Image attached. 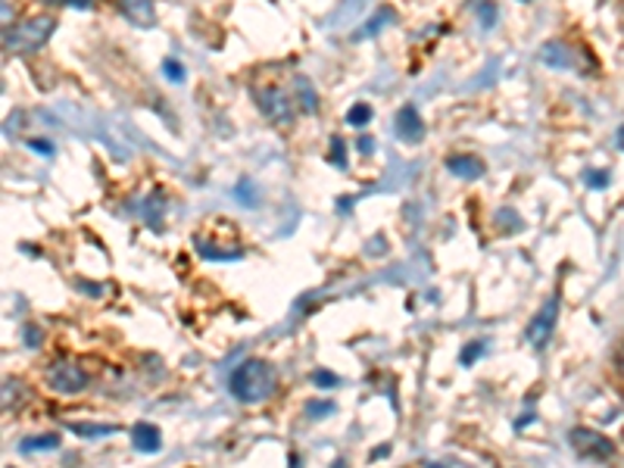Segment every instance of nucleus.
Returning <instances> with one entry per match:
<instances>
[{
  "mask_svg": "<svg viewBox=\"0 0 624 468\" xmlns=\"http://www.w3.org/2000/svg\"><path fill=\"white\" fill-rule=\"evenodd\" d=\"M279 384L275 369L265 359H244L232 374V393L241 403H265Z\"/></svg>",
  "mask_w": 624,
  "mask_h": 468,
  "instance_id": "nucleus-1",
  "label": "nucleus"
},
{
  "mask_svg": "<svg viewBox=\"0 0 624 468\" xmlns=\"http://www.w3.org/2000/svg\"><path fill=\"white\" fill-rule=\"evenodd\" d=\"M57 29V19L53 16H31V19H22L16 26H7L3 31V53L10 57H29V53H38L41 47L50 41V35Z\"/></svg>",
  "mask_w": 624,
  "mask_h": 468,
  "instance_id": "nucleus-2",
  "label": "nucleus"
},
{
  "mask_svg": "<svg viewBox=\"0 0 624 468\" xmlns=\"http://www.w3.org/2000/svg\"><path fill=\"white\" fill-rule=\"evenodd\" d=\"M253 97H256V104H260V109H263V116L269 123L279 125V128H291V125H294V100L287 97L284 88H279V85H263V88L253 91Z\"/></svg>",
  "mask_w": 624,
  "mask_h": 468,
  "instance_id": "nucleus-3",
  "label": "nucleus"
},
{
  "mask_svg": "<svg viewBox=\"0 0 624 468\" xmlns=\"http://www.w3.org/2000/svg\"><path fill=\"white\" fill-rule=\"evenodd\" d=\"M47 384L57 390V393H81L88 388V374L78 369L76 362L69 359H57L47 372Z\"/></svg>",
  "mask_w": 624,
  "mask_h": 468,
  "instance_id": "nucleus-4",
  "label": "nucleus"
},
{
  "mask_svg": "<svg viewBox=\"0 0 624 468\" xmlns=\"http://www.w3.org/2000/svg\"><path fill=\"white\" fill-rule=\"evenodd\" d=\"M556 319H559V294L549 296L544 306L537 310V315H534V322H530V328H528L530 347L544 350L546 343H549V338H553V328H556Z\"/></svg>",
  "mask_w": 624,
  "mask_h": 468,
  "instance_id": "nucleus-5",
  "label": "nucleus"
},
{
  "mask_svg": "<svg viewBox=\"0 0 624 468\" xmlns=\"http://www.w3.org/2000/svg\"><path fill=\"white\" fill-rule=\"evenodd\" d=\"M572 443H575V450L581 452V456H587V459L606 462V459L615 456V443H612L606 435L591 431V428H575V431H572Z\"/></svg>",
  "mask_w": 624,
  "mask_h": 468,
  "instance_id": "nucleus-6",
  "label": "nucleus"
},
{
  "mask_svg": "<svg viewBox=\"0 0 624 468\" xmlns=\"http://www.w3.org/2000/svg\"><path fill=\"white\" fill-rule=\"evenodd\" d=\"M119 10H123L125 19L135 22L138 29H154L156 26L154 0H119Z\"/></svg>",
  "mask_w": 624,
  "mask_h": 468,
  "instance_id": "nucleus-7",
  "label": "nucleus"
},
{
  "mask_svg": "<svg viewBox=\"0 0 624 468\" xmlns=\"http://www.w3.org/2000/svg\"><path fill=\"white\" fill-rule=\"evenodd\" d=\"M131 443H135V450L138 452H156L163 447V435H159V428L150 425V421H138V425L131 428Z\"/></svg>",
  "mask_w": 624,
  "mask_h": 468,
  "instance_id": "nucleus-8",
  "label": "nucleus"
},
{
  "mask_svg": "<svg viewBox=\"0 0 624 468\" xmlns=\"http://www.w3.org/2000/svg\"><path fill=\"white\" fill-rule=\"evenodd\" d=\"M397 135L403 140H421L425 135V125H421V116L416 107H403L397 113Z\"/></svg>",
  "mask_w": 624,
  "mask_h": 468,
  "instance_id": "nucleus-9",
  "label": "nucleus"
},
{
  "mask_svg": "<svg viewBox=\"0 0 624 468\" xmlns=\"http://www.w3.org/2000/svg\"><path fill=\"white\" fill-rule=\"evenodd\" d=\"M447 169H450L456 178H462V182H475V178H481L484 175V163L481 159H475V156H450V159H447Z\"/></svg>",
  "mask_w": 624,
  "mask_h": 468,
  "instance_id": "nucleus-10",
  "label": "nucleus"
},
{
  "mask_svg": "<svg viewBox=\"0 0 624 468\" xmlns=\"http://www.w3.org/2000/svg\"><path fill=\"white\" fill-rule=\"evenodd\" d=\"M294 94H296V107L303 109V113H315L319 109V97L312 91L310 78L296 76L294 78Z\"/></svg>",
  "mask_w": 624,
  "mask_h": 468,
  "instance_id": "nucleus-11",
  "label": "nucleus"
},
{
  "mask_svg": "<svg viewBox=\"0 0 624 468\" xmlns=\"http://www.w3.org/2000/svg\"><path fill=\"white\" fill-rule=\"evenodd\" d=\"M69 431L78 437H107L116 435V425H88V421H69Z\"/></svg>",
  "mask_w": 624,
  "mask_h": 468,
  "instance_id": "nucleus-12",
  "label": "nucleus"
},
{
  "mask_svg": "<svg viewBox=\"0 0 624 468\" xmlns=\"http://www.w3.org/2000/svg\"><path fill=\"white\" fill-rule=\"evenodd\" d=\"M60 447V437L57 435H47V437H29V440H22V452H41V450H57Z\"/></svg>",
  "mask_w": 624,
  "mask_h": 468,
  "instance_id": "nucleus-13",
  "label": "nucleus"
},
{
  "mask_svg": "<svg viewBox=\"0 0 624 468\" xmlns=\"http://www.w3.org/2000/svg\"><path fill=\"white\" fill-rule=\"evenodd\" d=\"M369 119H372V107L369 104H357V107L347 113V123L350 125H369Z\"/></svg>",
  "mask_w": 624,
  "mask_h": 468,
  "instance_id": "nucleus-14",
  "label": "nucleus"
},
{
  "mask_svg": "<svg viewBox=\"0 0 624 468\" xmlns=\"http://www.w3.org/2000/svg\"><path fill=\"white\" fill-rule=\"evenodd\" d=\"M390 19H393V16H390V10H388V7H384V10H381V13L374 16V19H372V22H369V26H365V29H359L357 38H369V35H372V31L378 29L381 22H390Z\"/></svg>",
  "mask_w": 624,
  "mask_h": 468,
  "instance_id": "nucleus-15",
  "label": "nucleus"
},
{
  "mask_svg": "<svg viewBox=\"0 0 624 468\" xmlns=\"http://www.w3.org/2000/svg\"><path fill=\"white\" fill-rule=\"evenodd\" d=\"M331 163H334L338 169H347V159H343V140L341 138L331 140Z\"/></svg>",
  "mask_w": 624,
  "mask_h": 468,
  "instance_id": "nucleus-16",
  "label": "nucleus"
},
{
  "mask_svg": "<svg viewBox=\"0 0 624 468\" xmlns=\"http://www.w3.org/2000/svg\"><path fill=\"white\" fill-rule=\"evenodd\" d=\"M312 381H319V388H338V384H341V378L331 372H315L312 374Z\"/></svg>",
  "mask_w": 624,
  "mask_h": 468,
  "instance_id": "nucleus-17",
  "label": "nucleus"
},
{
  "mask_svg": "<svg viewBox=\"0 0 624 468\" xmlns=\"http://www.w3.org/2000/svg\"><path fill=\"white\" fill-rule=\"evenodd\" d=\"M163 72H166L172 81H182V78H185V69H182L175 60H163Z\"/></svg>",
  "mask_w": 624,
  "mask_h": 468,
  "instance_id": "nucleus-18",
  "label": "nucleus"
},
{
  "mask_svg": "<svg viewBox=\"0 0 624 468\" xmlns=\"http://www.w3.org/2000/svg\"><path fill=\"white\" fill-rule=\"evenodd\" d=\"M615 140H618V147H622V150H624V125H622V128H618V135H615Z\"/></svg>",
  "mask_w": 624,
  "mask_h": 468,
  "instance_id": "nucleus-19",
  "label": "nucleus"
},
{
  "mask_svg": "<svg viewBox=\"0 0 624 468\" xmlns=\"http://www.w3.org/2000/svg\"><path fill=\"white\" fill-rule=\"evenodd\" d=\"M428 468H443V466H428Z\"/></svg>",
  "mask_w": 624,
  "mask_h": 468,
  "instance_id": "nucleus-20",
  "label": "nucleus"
}]
</instances>
